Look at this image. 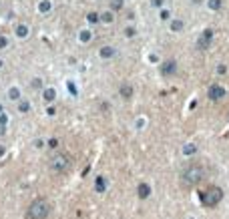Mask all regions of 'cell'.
Masks as SVG:
<instances>
[{"mask_svg":"<svg viewBox=\"0 0 229 219\" xmlns=\"http://www.w3.org/2000/svg\"><path fill=\"white\" fill-rule=\"evenodd\" d=\"M203 177H205V169H203L201 165H197V163H191L183 169V173H181V185L183 187H195L199 185V183L203 181Z\"/></svg>","mask_w":229,"mask_h":219,"instance_id":"cell-1","label":"cell"},{"mask_svg":"<svg viewBox=\"0 0 229 219\" xmlns=\"http://www.w3.org/2000/svg\"><path fill=\"white\" fill-rule=\"evenodd\" d=\"M48 215H50V203L42 197H38L26 207L24 219H46Z\"/></svg>","mask_w":229,"mask_h":219,"instance_id":"cell-2","label":"cell"},{"mask_svg":"<svg viewBox=\"0 0 229 219\" xmlns=\"http://www.w3.org/2000/svg\"><path fill=\"white\" fill-rule=\"evenodd\" d=\"M223 199V191L219 187H207L205 191L201 193V203L205 205V207H215V205H219V201Z\"/></svg>","mask_w":229,"mask_h":219,"instance_id":"cell-3","label":"cell"},{"mask_svg":"<svg viewBox=\"0 0 229 219\" xmlns=\"http://www.w3.org/2000/svg\"><path fill=\"white\" fill-rule=\"evenodd\" d=\"M70 163H73V159H70L69 153H56V155L50 159V171H54V173H65L70 167Z\"/></svg>","mask_w":229,"mask_h":219,"instance_id":"cell-4","label":"cell"},{"mask_svg":"<svg viewBox=\"0 0 229 219\" xmlns=\"http://www.w3.org/2000/svg\"><path fill=\"white\" fill-rule=\"evenodd\" d=\"M177 72V61H173V58H167V61H163L161 64V75L163 76H171Z\"/></svg>","mask_w":229,"mask_h":219,"instance_id":"cell-5","label":"cell"},{"mask_svg":"<svg viewBox=\"0 0 229 219\" xmlns=\"http://www.w3.org/2000/svg\"><path fill=\"white\" fill-rule=\"evenodd\" d=\"M207 97H209L211 101H221V98L225 97V89H223L221 84H211L209 91H207Z\"/></svg>","mask_w":229,"mask_h":219,"instance_id":"cell-6","label":"cell"},{"mask_svg":"<svg viewBox=\"0 0 229 219\" xmlns=\"http://www.w3.org/2000/svg\"><path fill=\"white\" fill-rule=\"evenodd\" d=\"M149 193H151V187L147 185V183H141V185L137 187V195L141 197V199H147V197H149Z\"/></svg>","mask_w":229,"mask_h":219,"instance_id":"cell-7","label":"cell"},{"mask_svg":"<svg viewBox=\"0 0 229 219\" xmlns=\"http://www.w3.org/2000/svg\"><path fill=\"white\" fill-rule=\"evenodd\" d=\"M133 93H135V89L131 87L129 83L121 84V97H123V98H131V97H133Z\"/></svg>","mask_w":229,"mask_h":219,"instance_id":"cell-8","label":"cell"},{"mask_svg":"<svg viewBox=\"0 0 229 219\" xmlns=\"http://www.w3.org/2000/svg\"><path fill=\"white\" fill-rule=\"evenodd\" d=\"M18 109H20V113H28V111H30V103L28 101H22L18 105Z\"/></svg>","mask_w":229,"mask_h":219,"instance_id":"cell-9","label":"cell"},{"mask_svg":"<svg viewBox=\"0 0 229 219\" xmlns=\"http://www.w3.org/2000/svg\"><path fill=\"white\" fill-rule=\"evenodd\" d=\"M113 52H115V50L111 48V46H107V48L101 50V57H103V58H109V57H113Z\"/></svg>","mask_w":229,"mask_h":219,"instance_id":"cell-10","label":"cell"},{"mask_svg":"<svg viewBox=\"0 0 229 219\" xmlns=\"http://www.w3.org/2000/svg\"><path fill=\"white\" fill-rule=\"evenodd\" d=\"M181 28H183V22H181V20H175V22H171V30L179 32Z\"/></svg>","mask_w":229,"mask_h":219,"instance_id":"cell-11","label":"cell"},{"mask_svg":"<svg viewBox=\"0 0 229 219\" xmlns=\"http://www.w3.org/2000/svg\"><path fill=\"white\" fill-rule=\"evenodd\" d=\"M8 97H10V98H14V101H16V98L20 97V91H18V89H10V91H8Z\"/></svg>","mask_w":229,"mask_h":219,"instance_id":"cell-12","label":"cell"},{"mask_svg":"<svg viewBox=\"0 0 229 219\" xmlns=\"http://www.w3.org/2000/svg\"><path fill=\"white\" fill-rule=\"evenodd\" d=\"M44 98H46V101H52V98H54V91H52V89L44 91Z\"/></svg>","mask_w":229,"mask_h":219,"instance_id":"cell-13","label":"cell"},{"mask_svg":"<svg viewBox=\"0 0 229 219\" xmlns=\"http://www.w3.org/2000/svg\"><path fill=\"white\" fill-rule=\"evenodd\" d=\"M101 18H103L105 22H113V14H111V12H105V14L101 16Z\"/></svg>","mask_w":229,"mask_h":219,"instance_id":"cell-14","label":"cell"},{"mask_svg":"<svg viewBox=\"0 0 229 219\" xmlns=\"http://www.w3.org/2000/svg\"><path fill=\"white\" fill-rule=\"evenodd\" d=\"M183 153H185V155H191V153H195V145H189V147H185Z\"/></svg>","mask_w":229,"mask_h":219,"instance_id":"cell-15","label":"cell"},{"mask_svg":"<svg viewBox=\"0 0 229 219\" xmlns=\"http://www.w3.org/2000/svg\"><path fill=\"white\" fill-rule=\"evenodd\" d=\"M26 34H28L26 26H18V36H26Z\"/></svg>","mask_w":229,"mask_h":219,"instance_id":"cell-16","label":"cell"},{"mask_svg":"<svg viewBox=\"0 0 229 219\" xmlns=\"http://www.w3.org/2000/svg\"><path fill=\"white\" fill-rule=\"evenodd\" d=\"M221 6V0H211V8H219Z\"/></svg>","mask_w":229,"mask_h":219,"instance_id":"cell-17","label":"cell"},{"mask_svg":"<svg viewBox=\"0 0 229 219\" xmlns=\"http://www.w3.org/2000/svg\"><path fill=\"white\" fill-rule=\"evenodd\" d=\"M6 44H8V40H6V38H0V50H2V48H6Z\"/></svg>","mask_w":229,"mask_h":219,"instance_id":"cell-18","label":"cell"},{"mask_svg":"<svg viewBox=\"0 0 229 219\" xmlns=\"http://www.w3.org/2000/svg\"><path fill=\"white\" fill-rule=\"evenodd\" d=\"M88 20H91V22H95V20H97V14H95V12H91V14H88Z\"/></svg>","mask_w":229,"mask_h":219,"instance_id":"cell-19","label":"cell"},{"mask_svg":"<svg viewBox=\"0 0 229 219\" xmlns=\"http://www.w3.org/2000/svg\"><path fill=\"white\" fill-rule=\"evenodd\" d=\"M113 8H121V0H115V2H113Z\"/></svg>","mask_w":229,"mask_h":219,"instance_id":"cell-20","label":"cell"},{"mask_svg":"<svg viewBox=\"0 0 229 219\" xmlns=\"http://www.w3.org/2000/svg\"><path fill=\"white\" fill-rule=\"evenodd\" d=\"M161 2H163V0H153V4H155V6H159Z\"/></svg>","mask_w":229,"mask_h":219,"instance_id":"cell-21","label":"cell"},{"mask_svg":"<svg viewBox=\"0 0 229 219\" xmlns=\"http://www.w3.org/2000/svg\"><path fill=\"white\" fill-rule=\"evenodd\" d=\"M0 111H2V107H0Z\"/></svg>","mask_w":229,"mask_h":219,"instance_id":"cell-22","label":"cell"},{"mask_svg":"<svg viewBox=\"0 0 229 219\" xmlns=\"http://www.w3.org/2000/svg\"><path fill=\"white\" fill-rule=\"evenodd\" d=\"M0 64H2V61H0Z\"/></svg>","mask_w":229,"mask_h":219,"instance_id":"cell-23","label":"cell"}]
</instances>
